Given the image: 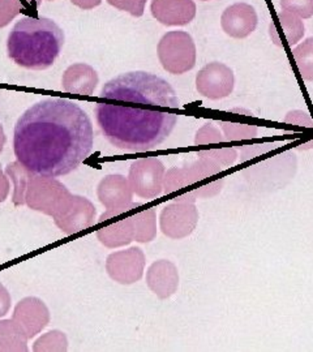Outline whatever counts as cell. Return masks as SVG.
Returning a JSON list of instances; mask_svg holds the SVG:
<instances>
[{
  "label": "cell",
  "instance_id": "5",
  "mask_svg": "<svg viewBox=\"0 0 313 352\" xmlns=\"http://www.w3.org/2000/svg\"><path fill=\"white\" fill-rule=\"evenodd\" d=\"M235 85V76L226 64L214 63L205 65L196 78V87L204 97L218 101L228 97Z\"/></svg>",
  "mask_w": 313,
  "mask_h": 352
},
{
  "label": "cell",
  "instance_id": "2",
  "mask_svg": "<svg viewBox=\"0 0 313 352\" xmlns=\"http://www.w3.org/2000/svg\"><path fill=\"white\" fill-rule=\"evenodd\" d=\"M93 146L88 113L68 98L47 97L36 102L14 126L16 160L34 175H68L88 158Z\"/></svg>",
  "mask_w": 313,
  "mask_h": 352
},
{
  "label": "cell",
  "instance_id": "8",
  "mask_svg": "<svg viewBox=\"0 0 313 352\" xmlns=\"http://www.w3.org/2000/svg\"><path fill=\"white\" fill-rule=\"evenodd\" d=\"M298 72L303 80L313 81V38H308L292 50Z\"/></svg>",
  "mask_w": 313,
  "mask_h": 352
},
{
  "label": "cell",
  "instance_id": "12",
  "mask_svg": "<svg viewBox=\"0 0 313 352\" xmlns=\"http://www.w3.org/2000/svg\"><path fill=\"white\" fill-rule=\"evenodd\" d=\"M285 12L295 13L303 19L313 16V0H281Z\"/></svg>",
  "mask_w": 313,
  "mask_h": 352
},
{
  "label": "cell",
  "instance_id": "10",
  "mask_svg": "<svg viewBox=\"0 0 313 352\" xmlns=\"http://www.w3.org/2000/svg\"><path fill=\"white\" fill-rule=\"evenodd\" d=\"M201 157L204 160H208L214 164H217L219 168L226 170L234 166L238 160V151L235 149H214V151H201Z\"/></svg>",
  "mask_w": 313,
  "mask_h": 352
},
{
  "label": "cell",
  "instance_id": "1",
  "mask_svg": "<svg viewBox=\"0 0 313 352\" xmlns=\"http://www.w3.org/2000/svg\"><path fill=\"white\" fill-rule=\"evenodd\" d=\"M96 106L97 123L114 146L144 153L161 145L177 123L179 109L174 88L148 72H129L110 80L100 90Z\"/></svg>",
  "mask_w": 313,
  "mask_h": 352
},
{
  "label": "cell",
  "instance_id": "13",
  "mask_svg": "<svg viewBox=\"0 0 313 352\" xmlns=\"http://www.w3.org/2000/svg\"><path fill=\"white\" fill-rule=\"evenodd\" d=\"M109 3L122 11H127L132 16L140 17L144 13V7H145L147 0H109Z\"/></svg>",
  "mask_w": 313,
  "mask_h": 352
},
{
  "label": "cell",
  "instance_id": "11",
  "mask_svg": "<svg viewBox=\"0 0 313 352\" xmlns=\"http://www.w3.org/2000/svg\"><path fill=\"white\" fill-rule=\"evenodd\" d=\"M224 131H225L227 141L253 139L257 135V129L255 126H247V124L224 123Z\"/></svg>",
  "mask_w": 313,
  "mask_h": 352
},
{
  "label": "cell",
  "instance_id": "15",
  "mask_svg": "<svg viewBox=\"0 0 313 352\" xmlns=\"http://www.w3.org/2000/svg\"><path fill=\"white\" fill-rule=\"evenodd\" d=\"M225 139L222 138L221 132L217 131L215 128H209V132L205 133V136H200V140L197 138V144H206V142H222Z\"/></svg>",
  "mask_w": 313,
  "mask_h": 352
},
{
  "label": "cell",
  "instance_id": "7",
  "mask_svg": "<svg viewBox=\"0 0 313 352\" xmlns=\"http://www.w3.org/2000/svg\"><path fill=\"white\" fill-rule=\"evenodd\" d=\"M151 12L164 25H186L195 17L196 6L192 0H153Z\"/></svg>",
  "mask_w": 313,
  "mask_h": 352
},
{
  "label": "cell",
  "instance_id": "9",
  "mask_svg": "<svg viewBox=\"0 0 313 352\" xmlns=\"http://www.w3.org/2000/svg\"><path fill=\"white\" fill-rule=\"evenodd\" d=\"M162 173L161 164H151L145 173L138 174V190L141 195H155L160 187V176Z\"/></svg>",
  "mask_w": 313,
  "mask_h": 352
},
{
  "label": "cell",
  "instance_id": "4",
  "mask_svg": "<svg viewBox=\"0 0 313 352\" xmlns=\"http://www.w3.org/2000/svg\"><path fill=\"white\" fill-rule=\"evenodd\" d=\"M160 58L163 67L175 75L193 68L196 62V47L192 38L184 32L169 33L161 41Z\"/></svg>",
  "mask_w": 313,
  "mask_h": 352
},
{
  "label": "cell",
  "instance_id": "6",
  "mask_svg": "<svg viewBox=\"0 0 313 352\" xmlns=\"http://www.w3.org/2000/svg\"><path fill=\"white\" fill-rule=\"evenodd\" d=\"M221 24L226 34L230 37H248L257 26V13L247 3H235L226 8Z\"/></svg>",
  "mask_w": 313,
  "mask_h": 352
},
{
  "label": "cell",
  "instance_id": "3",
  "mask_svg": "<svg viewBox=\"0 0 313 352\" xmlns=\"http://www.w3.org/2000/svg\"><path fill=\"white\" fill-rule=\"evenodd\" d=\"M64 46V32L46 17L25 16L13 26L7 41L8 56L26 69H46L55 63Z\"/></svg>",
  "mask_w": 313,
  "mask_h": 352
},
{
  "label": "cell",
  "instance_id": "14",
  "mask_svg": "<svg viewBox=\"0 0 313 352\" xmlns=\"http://www.w3.org/2000/svg\"><path fill=\"white\" fill-rule=\"evenodd\" d=\"M263 145H253V146H244L241 148V153H240V162H246L248 160H252L260 154L268 153L272 148H266L263 149Z\"/></svg>",
  "mask_w": 313,
  "mask_h": 352
}]
</instances>
